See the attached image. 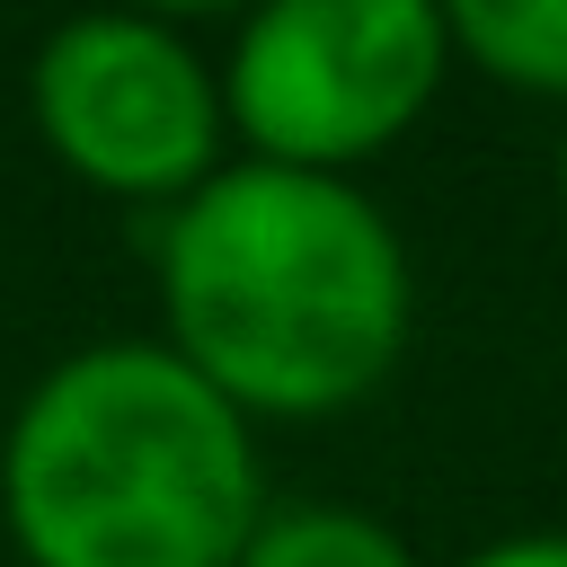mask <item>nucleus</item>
<instances>
[{"label":"nucleus","mask_w":567,"mask_h":567,"mask_svg":"<svg viewBox=\"0 0 567 567\" xmlns=\"http://www.w3.org/2000/svg\"><path fill=\"white\" fill-rule=\"evenodd\" d=\"M159 319L239 416H328L399 363L416 275L399 221L354 177L221 159L168 204Z\"/></svg>","instance_id":"f257e3e1"},{"label":"nucleus","mask_w":567,"mask_h":567,"mask_svg":"<svg viewBox=\"0 0 567 567\" xmlns=\"http://www.w3.org/2000/svg\"><path fill=\"white\" fill-rule=\"evenodd\" d=\"M0 523L27 567H239L266 523L257 425L168 337H97L18 399Z\"/></svg>","instance_id":"f03ea898"},{"label":"nucleus","mask_w":567,"mask_h":567,"mask_svg":"<svg viewBox=\"0 0 567 567\" xmlns=\"http://www.w3.org/2000/svg\"><path fill=\"white\" fill-rule=\"evenodd\" d=\"M452 27L425 0H266L221 53V106L248 159L354 177L443 89Z\"/></svg>","instance_id":"7ed1b4c3"},{"label":"nucleus","mask_w":567,"mask_h":567,"mask_svg":"<svg viewBox=\"0 0 567 567\" xmlns=\"http://www.w3.org/2000/svg\"><path fill=\"white\" fill-rule=\"evenodd\" d=\"M27 106L44 151L71 177L106 195H168V204L221 168V133H230L221 71L168 18L142 9L62 18L35 44Z\"/></svg>","instance_id":"20e7f679"},{"label":"nucleus","mask_w":567,"mask_h":567,"mask_svg":"<svg viewBox=\"0 0 567 567\" xmlns=\"http://www.w3.org/2000/svg\"><path fill=\"white\" fill-rule=\"evenodd\" d=\"M443 27L452 53H470L478 71L532 97H567V0H452Z\"/></svg>","instance_id":"39448f33"},{"label":"nucleus","mask_w":567,"mask_h":567,"mask_svg":"<svg viewBox=\"0 0 567 567\" xmlns=\"http://www.w3.org/2000/svg\"><path fill=\"white\" fill-rule=\"evenodd\" d=\"M239 567H416V549L363 505H266Z\"/></svg>","instance_id":"423d86ee"},{"label":"nucleus","mask_w":567,"mask_h":567,"mask_svg":"<svg viewBox=\"0 0 567 567\" xmlns=\"http://www.w3.org/2000/svg\"><path fill=\"white\" fill-rule=\"evenodd\" d=\"M461 567H567V532H505V540L470 549Z\"/></svg>","instance_id":"0eeeda50"},{"label":"nucleus","mask_w":567,"mask_h":567,"mask_svg":"<svg viewBox=\"0 0 567 567\" xmlns=\"http://www.w3.org/2000/svg\"><path fill=\"white\" fill-rule=\"evenodd\" d=\"M558 213H567V142H558Z\"/></svg>","instance_id":"6e6552de"}]
</instances>
